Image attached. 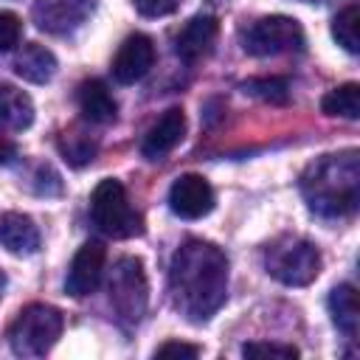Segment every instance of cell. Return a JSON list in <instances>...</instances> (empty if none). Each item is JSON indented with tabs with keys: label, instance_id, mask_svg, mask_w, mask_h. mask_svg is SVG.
<instances>
[{
	"label": "cell",
	"instance_id": "15",
	"mask_svg": "<svg viewBox=\"0 0 360 360\" xmlns=\"http://www.w3.org/2000/svg\"><path fill=\"white\" fill-rule=\"evenodd\" d=\"M76 101H79V110L82 115L90 121V124H110L115 118V98L112 93L107 90V84L101 79H87L79 84V93H76Z\"/></svg>",
	"mask_w": 360,
	"mask_h": 360
},
{
	"label": "cell",
	"instance_id": "9",
	"mask_svg": "<svg viewBox=\"0 0 360 360\" xmlns=\"http://www.w3.org/2000/svg\"><path fill=\"white\" fill-rule=\"evenodd\" d=\"M214 188L202 174H180L169 188V208L180 219H202L214 211Z\"/></svg>",
	"mask_w": 360,
	"mask_h": 360
},
{
	"label": "cell",
	"instance_id": "20",
	"mask_svg": "<svg viewBox=\"0 0 360 360\" xmlns=\"http://www.w3.org/2000/svg\"><path fill=\"white\" fill-rule=\"evenodd\" d=\"M332 37L343 51L349 53L360 51V6L357 3H349L343 11H338V17L332 20Z\"/></svg>",
	"mask_w": 360,
	"mask_h": 360
},
{
	"label": "cell",
	"instance_id": "13",
	"mask_svg": "<svg viewBox=\"0 0 360 360\" xmlns=\"http://www.w3.org/2000/svg\"><path fill=\"white\" fill-rule=\"evenodd\" d=\"M217 34H219L217 17H211V14H197V17H191V20L177 31V37H174V51H177V56H180L183 62H194V59H200V56H205V53L211 51Z\"/></svg>",
	"mask_w": 360,
	"mask_h": 360
},
{
	"label": "cell",
	"instance_id": "7",
	"mask_svg": "<svg viewBox=\"0 0 360 360\" xmlns=\"http://www.w3.org/2000/svg\"><path fill=\"white\" fill-rule=\"evenodd\" d=\"M245 51L253 56H278L290 51H304V28L298 20L284 14L262 17L248 28Z\"/></svg>",
	"mask_w": 360,
	"mask_h": 360
},
{
	"label": "cell",
	"instance_id": "10",
	"mask_svg": "<svg viewBox=\"0 0 360 360\" xmlns=\"http://www.w3.org/2000/svg\"><path fill=\"white\" fill-rule=\"evenodd\" d=\"M104 262H107V250L101 242H84L70 267H68V276H65V292L73 295V298H82V295H90L98 281H101V273H104Z\"/></svg>",
	"mask_w": 360,
	"mask_h": 360
},
{
	"label": "cell",
	"instance_id": "25",
	"mask_svg": "<svg viewBox=\"0 0 360 360\" xmlns=\"http://www.w3.org/2000/svg\"><path fill=\"white\" fill-rule=\"evenodd\" d=\"M132 3L143 17H166V14L177 11L183 0H132Z\"/></svg>",
	"mask_w": 360,
	"mask_h": 360
},
{
	"label": "cell",
	"instance_id": "12",
	"mask_svg": "<svg viewBox=\"0 0 360 360\" xmlns=\"http://www.w3.org/2000/svg\"><path fill=\"white\" fill-rule=\"evenodd\" d=\"M186 135V115L180 107H169L143 135L141 143V155L149 160H160L163 155H169Z\"/></svg>",
	"mask_w": 360,
	"mask_h": 360
},
{
	"label": "cell",
	"instance_id": "4",
	"mask_svg": "<svg viewBox=\"0 0 360 360\" xmlns=\"http://www.w3.org/2000/svg\"><path fill=\"white\" fill-rule=\"evenodd\" d=\"M264 267L287 287H307L321 273V250L304 236H281L264 250Z\"/></svg>",
	"mask_w": 360,
	"mask_h": 360
},
{
	"label": "cell",
	"instance_id": "23",
	"mask_svg": "<svg viewBox=\"0 0 360 360\" xmlns=\"http://www.w3.org/2000/svg\"><path fill=\"white\" fill-rule=\"evenodd\" d=\"M245 357H278V360H292L298 357L295 346H284V343H245L242 346Z\"/></svg>",
	"mask_w": 360,
	"mask_h": 360
},
{
	"label": "cell",
	"instance_id": "27",
	"mask_svg": "<svg viewBox=\"0 0 360 360\" xmlns=\"http://www.w3.org/2000/svg\"><path fill=\"white\" fill-rule=\"evenodd\" d=\"M11 158H14V146H11L6 138H0V166H3V163H8Z\"/></svg>",
	"mask_w": 360,
	"mask_h": 360
},
{
	"label": "cell",
	"instance_id": "17",
	"mask_svg": "<svg viewBox=\"0 0 360 360\" xmlns=\"http://www.w3.org/2000/svg\"><path fill=\"white\" fill-rule=\"evenodd\" d=\"M34 121V101L25 90L3 84L0 87V127L6 129H28Z\"/></svg>",
	"mask_w": 360,
	"mask_h": 360
},
{
	"label": "cell",
	"instance_id": "21",
	"mask_svg": "<svg viewBox=\"0 0 360 360\" xmlns=\"http://www.w3.org/2000/svg\"><path fill=\"white\" fill-rule=\"evenodd\" d=\"M245 93L262 98V101H270V104H284L290 98V82L281 79V76H262V79H248L242 84Z\"/></svg>",
	"mask_w": 360,
	"mask_h": 360
},
{
	"label": "cell",
	"instance_id": "24",
	"mask_svg": "<svg viewBox=\"0 0 360 360\" xmlns=\"http://www.w3.org/2000/svg\"><path fill=\"white\" fill-rule=\"evenodd\" d=\"M22 37V22L14 11H0V53L11 51Z\"/></svg>",
	"mask_w": 360,
	"mask_h": 360
},
{
	"label": "cell",
	"instance_id": "16",
	"mask_svg": "<svg viewBox=\"0 0 360 360\" xmlns=\"http://www.w3.org/2000/svg\"><path fill=\"white\" fill-rule=\"evenodd\" d=\"M14 70H17L20 79H25V82H31V84H45V82H51L53 73H56V56H53L45 45L28 42V45H22V51L17 53Z\"/></svg>",
	"mask_w": 360,
	"mask_h": 360
},
{
	"label": "cell",
	"instance_id": "5",
	"mask_svg": "<svg viewBox=\"0 0 360 360\" xmlns=\"http://www.w3.org/2000/svg\"><path fill=\"white\" fill-rule=\"evenodd\" d=\"M90 217L96 222V228L112 239H129L138 236L143 231L141 225V214L129 205L127 191L118 180L107 177L101 180L93 194H90Z\"/></svg>",
	"mask_w": 360,
	"mask_h": 360
},
{
	"label": "cell",
	"instance_id": "8",
	"mask_svg": "<svg viewBox=\"0 0 360 360\" xmlns=\"http://www.w3.org/2000/svg\"><path fill=\"white\" fill-rule=\"evenodd\" d=\"M93 8H96V0H34L31 17L39 31L65 37L79 25H84Z\"/></svg>",
	"mask_w": 360,
	"mask_h": 360
},
{
	"label": "cell",
	"instance_id": "26",
	"mask_svg": "<svg viewBox=\"0 0 360 360\" xmlns=\"http://www.w3.org/2000/svg\"><path fill=\"white\" fill-rule=\"evenodd\" d=\"M197 354H200V346L180 343V340H169V343L155 349V357H197Z\"/></svg>",
	"mask_w": 360,
	"mask_h": 360
},
{
	"label": "cell",
	"instance_id": "22",
	"mask_svg": "<svg viewBox=\"0 0 360 360\" xmlns=\"http://www.w3.org/2000/svg\"><path fill=\"white\" fill-rule=\"evenodd\" d=\"M59 152L65 155L68 163L84 166V163H90L93 155H96V141L87 138L84 132H65V135L59 138Z\"/></svg>",
	"mask_w": 360,
	"mask_h": 360
},
{
	"label": "cell",
	"instance_id": "2",
	"mask_svg": "<svg viewBox=\"0 0 360 360\" xmlns=\"http://www.w3.org/2000/svg\"><path fill=\"white\" fill-rule=\"evenodd\" d=\"M301 191L312 214L318 217H346L357 208L360 194V163L357 152L346 149L338 155H323L301 174Z\"/></svg>",
	"mask_w": 360,
	"mask_h": 360
},
{
	"label": "cell",
	"instance_id": "11",
	"mask_svg": "<svg viewBox=\"0 0 360 360\" xmlns=\"http://www.w3.org/2000/svg\"><path fill=\"white\" fill-rule=\"evenodd\" d=\"M155 65V45L146 34H129L112 56V79L118 84L141 82Z\"/></svg>",
	"mask_w": 360,
	"mask_h": 360
},
{
	"label": "cell",
	"instance_id": "28",
	"mask_svg": "<svg viewBox=\"0 0 360 360\" xmlns=\"http://www.w3.org/2000/svg\"><path fill=\"white\" fill-rule=\"evenodd\" d=\"M0 290H3V276H0ZM0 295H3V292H0Z\"/></svg>",
	"mask_w": 360,
	"mask_h": 360
},
{
	"label": "cell",
	"instance_id": "6",
	"mask_svg": "<svg viewBox=\"0 0 360 360\" xmlns=\"http://www.w3.org/2000/svg\"><path fill=\"white\" fill-rule=\"evenodd\" d=\"M107 290H110V304L124 323H138L143 318L146 304H149V284H146L141 259L135 256L118 259L112 264Z\"/></svg>",
	"mask_w": 360,
	"mask_h": 360
},
{
	"label": "cell",
	"instance_id": "3",
	"mask_svg": "<svg viewBox=\"0 0 360 360\" xmlns=\"http://www.w3.org/2000/svg\"><path fill=\"white\" fill-rule=\"evenodd\" d=\"M65 326V318L51 304H28L8 326V346L17 357H42L53 349Z\"/></svg>",
	"mask_w": 360,
	"mask_h": 360
},
{
	"label": "cell",
	"instance_id": "18",
	"mask_svg": "<svg viewBox=\"0 0 360 360\" xmlns=\"http://www.w3.org/2000/svg\"><path fill=\"white\" fill-rule=\"evenodd\" d=\"M329 312L335 326L346 335L354 338L357 335V323H360V304H357V290L352 284H338L329 292Z\"/></svg>",
	"mask_w": 360,
	"mask_h": 360
},
{
	"label": "cell",
	"instance_id": "1",
	"mask_svg": "<svg viewBox=\"0 0 360 360\" xmlns=\"http://www.w3.org/2000/svg\"><path fill=\"white\" fill-rule=\"evenodd\" d=\"M172 304L191 323H205L228 295V259L202 239L183 242L169 264Z\"/></svg>",
	"mask_w": 360,
	"mask_h": 360
},
{
	"label": "cell",
	"instance_id": "19",
	"mask_svg": "<svg viewBox=\"0 0 360 360\" xmlns=\"http://www.w3.org/2000/svg\"><path fill=\"white\" fill-rule=\"evenodd\" d=\"M321 110L326 115H340V118H349L354 121L360 115V87L354 82H346L335 90H329L323 98H321Z\"/></svg>",
	"mask_w": 360,
	"mask_h": 360
},
{
	"label": "cell",
	"instance_id": "14",
	"mask_svg": "<svg viewBox=\"0 0 360 360\" xmlns=\"http://www.w3.org/2000/svg\"><path fill=\"white\" fill-rule=\"evenodd\" d=\"M0 245L14 256H31L39 250V228L31 217L6 211L0 214Z\"/></svg>",
	"mask_w": 360,
	"mask_h": 360
}]
</instances>
